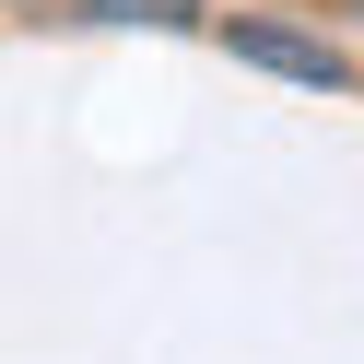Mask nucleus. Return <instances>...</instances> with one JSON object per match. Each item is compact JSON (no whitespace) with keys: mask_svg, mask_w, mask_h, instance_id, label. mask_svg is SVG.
Returning <instances> with one entry per match:
<instances>
[{"mask_svg":"<svg viewBox=\"0 0 364 364\" xmlns=\"http://www.w3.org/2000/svg\"><path fill=\"white\" fill-rule=\"evenodd\" d=\"M223 48H235L247 71L317 82V95H341V82H353V59H341V48H317V36H282V24H223Z\"/></svg>","mask_w":364,"mask_h":364,"instance_id":"f257e3e1","label":"nucleus"},{"mask_svg":"<svg viewBox=\"0 0 364 364\" xmlns=\"http://www.w3.org/2000/svg\"><path fill=\"white\" fill-rule=\"evenodd\" d=\"M12 12H24V0H12Z\"/></svg>","mask_w":364,"mask_h":364,"instance_id":"7ed1b4c3","label":"nucleus"},{"mask_svg":"<svg viewBox=\"0 0 364 364\" xmlns=\"http://www.w3.org/2000/svg\"><path fill=\"white\" fill-rule=\"evenodd\" d=\"M95 24H200V0H82Z\"/></svg>","mask_w":364,"mask_h":364,"instance_id":"f03ea898","label":"nucleus"}]
</instances>
